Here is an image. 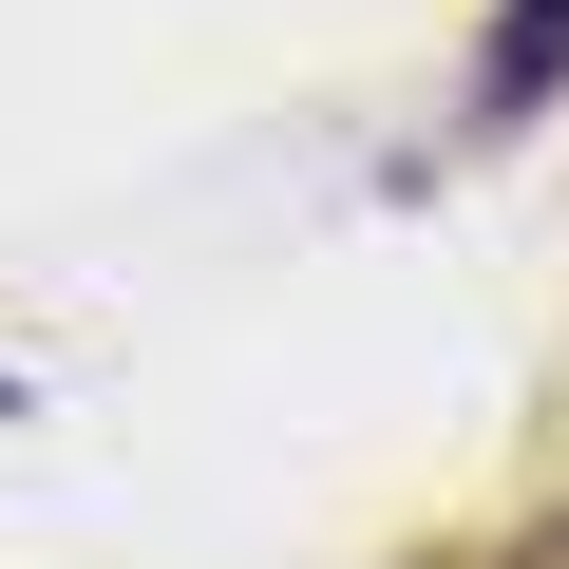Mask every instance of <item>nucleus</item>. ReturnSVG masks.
<instances>
[{"label": "nucleus", "instance_id": "1", "mask_svg": "<svg viewBox=\"0 0 569 569\" xmlns=\"http://www.w3.org/2000/svg\"><path fill=\"white\" fill-rule=\"evenodd\" d=\"M550 77H569V0H512V39L475 58V114H531Z\"/></svg>", "mask_w": 569, "mask_h": 569}]
</instances>
